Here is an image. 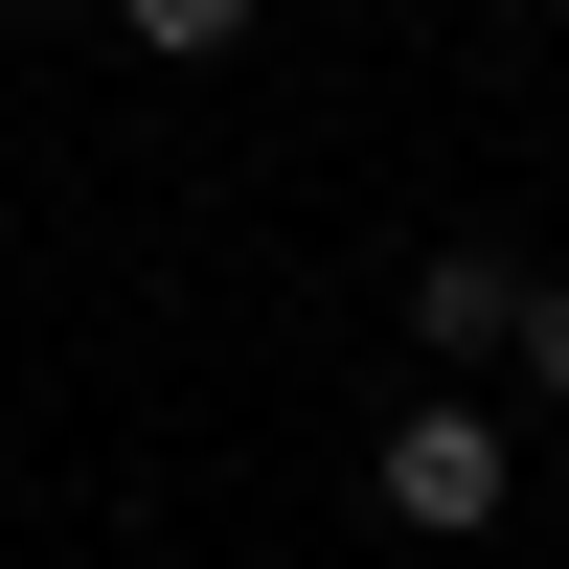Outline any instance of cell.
<instances>
[{"label": "cell", "instance_id": "obj_1", "mask_svg": "<svg viewBox=\"0 0 569 569\" xmlns=\"http://www.w3.org/2000/svg\"><path fill=\"white\" fill-rule=\"evenodd\" d=\"M365 479H388V525H410V547H479L501 501H525V456H501V410H410Z\"/></svg>", "mask_w": 569, "mask_h": 569}, {"label": "cell", "instance_id": "obj_2", "mask_svg": "<svg viewBox=\"0 0 569 569\" xmlns=\"http://www.w3.org/2000/svg\"><path fill=\"white\" fill-rule=\"evenodd\" d=\"M410 342H433V365H501V342H525V273H501V251H410Z\"/></svg>", "mask_w": 569, "mask_h": 569}, {"label": "cell", "instance_id": "obj_3", "mask_svg": "<svg viewBox=\"0 0 569 569\" xmlns=\"http://www.w3.org/2000/svg\"><path fill=\"white\" fill-rule=\"evenodd\" d=\"M114 46H160V69H228V46H251V0H114Z\"/></svg>", "mask_w": 569, "mask_h": 569}, {"label": "cell", "instance_id": "obj_4", "mask_svg": "<svg viewBox=\"0 0 569 569\" xmlns=\"http://www.w3.org/2000/svg\"><path fill=\"white\" fill-rule=\"evenodd\" d=\"M501 388H547V410H569V273H525V342H501Z\"/></svg>", "mask_w": 569, "mask_h": 569}]
</instances>
